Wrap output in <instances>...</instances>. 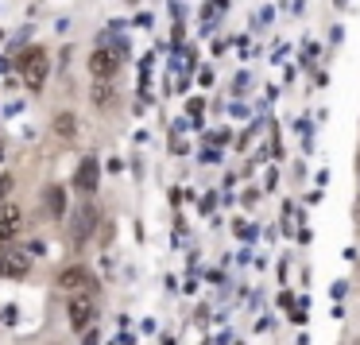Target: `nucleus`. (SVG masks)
Wrapping results in <instances>:
<instances>
[{
  "label": "nucleus",
  "mask_w": 360,
  "mask_h": 345,
  "mask_svg": "<svg viewBox=\"0 0 360 345\" xmlns=\"http://www.w3.org/2000/svg\"><path fill=\"white\" fill-rule=\"evenodd\" d=\"M47 70H51V58H47V51H43V47H27L24 55H20V74H24V86L27 89H43Z\"/></svg>",
  "instance_id": "f257e3e1"
},
{
  "label": "nucleus",
  "mask_w": 360,
  "mask_h": 345,
  "mask_svg": "<svg viewBox=\"0 0 360 345\" xmlns=\"http://www.w3.org/2000/svg\"><path fill=\"white\" fill-rule=\"evenodd\" d=\"M97 314V291H70V303H66V318L74 330H86Z\"/></svg>",
  "instance_id": "f03ea898"
},
{
  "label": "nucleus",
  "mask_w": 360,
  "mask_h": 345,
  "mask_svg": "<svg viewBox=\"0 0 360 345\" xmlns=\"http://www.w3.org/2000/svg\"><path fill=\"white\" fill-rule=\"evenodd\" d=\"M94 225H97V206H78L74 210V218H70V229H66V237H70V244H86L89 241V233H94Z\"/></svg>",
  "instance_id": "7ed1b4c3"
},
{
  "label": "nucleus",
  "mask_w": 360,
  "mask_h": 345,
  "mask_svg": "<svg viewBox=\"0 0 360 345\" xmlns=\"http://www.w3.org/2000/svg\"><path fill=\"white\" fill-rule=\"evenodd\" d=\"M32 272V256L16 244H0V275H27Z\"/></svg>",
  "instance_id": "20e7f679"
},
{
  "label": "nucleus",
  "mask_w": 360,
  "mask_h": 345,
  "mask_svg": "<svg viewBox=\"0 0 360 345\" xmlns=\"http://www.w3.org/2000/svg\"><path fill=\"white\" fill-rule=\"evenodd\" d=\"M58 287L70 295V291H97V280H94V272L89 268H82V264H74V268H66L63 275H58Z\"/></svg>",
  "instance_id": "39448f33"
},
{
  "label": "nucleus",
  "mask_w": 360,
  "mask_h": 345,
  "mask_svg": "<svg viewBox=\"0 0 360 345\" xmlns=\"http://www.w3.org/2000/svg\"><path fill=\"white\" fill-rule=\"evenodd\" d=\"M24 225V210L16 202H0V244H8Z\"/></svg>",
  "instance_id": "423d86ee"
},
{
  "label": "nucleus",
  "mask_w": 360,
  "mask_h": 345,
  "mask_svg": "<svg viewBox=\"0 0 360 345\" xmlns=\"http://www.w3.org/2000/svg\"><path fill=\"white\" fill-rule=\"evenodd\" d=\"M117 66H120V58L112 55V51H105V47H97L94 55H89V74H94L97 82L112 78V74H117Z\"/></svg>",
  "instance_id": "0eeeda50"
},
{
  "label": "nucleus",
  "mask_w": 360,
  "mask_h": 345,
  "mask_svg": "<svg viewBox=\"0 0 360 345\" xmlns=\"http://www.w3.org/2000/svg\"><path fill=\"white\" fill-rule=\"evenodd\" d=\"M97 179H101V167H97V159H82L78 175H74V187H78L82 194H94V190H97Z\"/></svg>",
  "instance_id": "6e6552de"
},
{
  "label": "nucleus",
  "mask_w": 360,
  "mask_h": 345,
  "mask_svg": "<svg viewBox=\"0 0 360 345\" xmlns=\"http://www.w3.org/2000/svg\"><path fill=\"white\" fill-rule=\"evenodd\" d=\"M43 206H47V213L58 221L66 213V190L63 187H47V190H43Z\"/></svg>",
  "instance_id": "1a4fd4ad"
},
{
  "label": "nucleus",
  "mask_w": 360,
  "mask_h": 345,
  "mask_svg": "<svg viewBox=\"0 0 360 345\" xmlns=\"http://www.w3.org/2000/svg\"><path fill=\"white\" fill-rule=\"evenodd\" d=\"M74 132H78L74 113H58V117H55V136H58V140H74Z\"/></svg>",
  "instance_id": "9d476101"
},
{
  "label": "nucleus",
  "mask_w": 360,
  "mask_h": 345,
  "mask_svg": "<svg viewBox=\"0 0 360 345\" xmlns=\"http://www.w3.org/2000/svg\"><path fill=\"white\" fill-rule=\"evenodd\" d=\"M112 78H105V82H97V89H94V101L97 105H105V101H112V86H109Z\"/></svg>",
  "instance_id": "9b49d317"
},
{
  "label": "nucleus",
  "mask_w": 360,
  "mask_h": 345,
  "mask_svg": "<svg viewBox=\"0 0 360 345\" xmlns=\"http://www.w3.org/2000/svg\"><path fill=\"white\" fill-rule=\"evenodd\" d=\"M8 187H12V175H0V198L8 194Z\"/></svg>",
  "instance_id": "f8f14e48"
},
{
  "label": "nucleus",
  "mask_w": 360,
  "mask_h": 345,
  "mask_svg": "<svg viewBox=\"0 0 360 345\" xmlns=\"http://www.w3.org/2000/svg\"><path fill=\"white\" fill-rule=\"evenodd\" d=\"M352 221H356V225H360V198H356V213H352Z\"/></svg>",
  "instance_id": "ddd939ff"
},
{
  "label": "nucleus",
  "mask_w": 360,
  "mask_h": 345,
  "mask_svg": "<svg viewBox=\"0 0 360 345\" xmlns=\"http://www.w3.org/2000/svg\"><path fill=\"white\" fill-rule=\"evenodd\" d=\"M86 345H97V337H86Z\"/></svg>",
  "instance_id": "4468645a"
}]
</instances>
